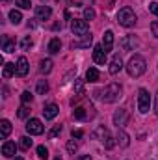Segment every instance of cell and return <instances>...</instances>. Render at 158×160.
Masks as SVG:
<instances>
[{"instance_id": "obj_16", "label": "cell", "mask_w": 158, "mask_h": 160, "mask_svg": "<svg viewBox=\"0 0 158 160\" xmlns=\"http://www.w3.org/2000/svg\"><path fill=\"white\" fill-rule=\"evenodd\" d=\"M116 143H119V147H128V143H130V136H128V134H126L123 128H117Z\"/></svg>"}, {"instance_id": "obj_34", "label": "cell", "mask_w": 158, "mask_h": 160, "mask_svg": "<svg viewBox=\"0 0 158 160\" xmlns=\"http://www.w3.org/2000/svg\"><path fill=\"white\" fill-rule=\"evenodd\" d=\"M67 151H69L71 155H75V153L78 151V143H77L75 140H69V142H67Z\"/></svg>"}, {"instance_id": "obj_8", "label": "cell", "mask_w": 158, "mask_h": 160, "mask_svg": "<svg viewBox=\"0 0 158 160\" xmlns=\"http://www.w3.org/2000/svg\"><path fill=\"white\" fill-rule=\"evenodd\" d=\"M126 123H128V112H126L125 108L116 110V114H114V125H116L117 128H123Z\"/></svg>"}, {"instance_id": "obj_15", "label": "cell", "mask_w": 158, "mask_h": 160, "mask_svg": "<svg viewBox=\"0 0 158 160\" xmlns=\"http://www.w3.org/2000/svg\"><path fill=\"white\" fill-rule=\"evenodd\" d=\"M112 47H114V32H112V30H106L104 36H102V48H104L106 52H110Z\"/></svg>"}, {"instance_id": "obj_21", "label": "cell", "mask_w": 158, "mask_h": 160, "mask_svg": "<svg viewBox=\"0 0 158 160\" xmlns=\"http://www.w3.org/2000/svg\"><path fill=\"white\" fill-rule=\"evenodd\" d=\"M99 78H101V73H99L95 67H89V69L86 71V80H87V82H99Z\"/></svg>"}, {"instance_id": "obj_6", "label": "cell", "mask_w": 158, "mask_h": 160, "mask_svg": "<svg viewBox=\"0 0 158 160\" xmlns=\"http://www.w3.org/2000/svg\"><path fill=\"white\" fill-rule=\"evenodd\" d=\"M93 136H95V138H99L106 149H112V147L116 145V142H114L112 134H110V132H108V128H104V127H99V128L93 132Z\"/></svg>"}, {"instance_id": "obj_3", "label": "cell", "mask_w": 158, "mask_h": 160, "mask_svg": "<svg viewBox=\"0 0 158 160\" xmlns=\"http://www.w3.org/2000/svg\"><path fill=\"white\" fill-rule=\"evenodd\" d=\"M117 22L121 26H125V28H132L136 24V13H134V9L128 8V6L121 8L117 11Z\"/></svg>"}, {"instance_id": "obj_11", "label": "cell", "mask_w": 158, "mask_h": 160, "mask_svg": "<svg viewBox=\"0 0 158 160\" xmlns=\"http://www.w3.org/2000/svg\"><path fill=\"white\" fill-rule=\"evenodd\" d=\"M58 114H60V108H58V104H54V102H50V104H45V108H43V116H45V119H54Z\"/></svg>"}, {"instance_id": "obj_36", "label": "cell", "mask_w": 158, "mask_h": 160, "mask_svg": "<svg viewBox=\"0 0 158 160\" xmlns=\"http://www.w3.org/2000/svg\"><path fill=\"white\" fill-rule=\"evenodd\" d=\"M60 132H62V125H56V127H54V128H52V130L48 132V136H50V138H56V136H58Z\"/></svg>"}, {"instance_id": "obj_27", "label": "cell", "mask_w": 158, "mask_h": 160, "mask_svg": "<svg viewBox=\"0 0 158 160\" xmlns=\"http://www.w3.org/2000/svg\"><path fill=\"white\" fill-rule=\"evenodd\" d=\"M36 89H37V93H39V95H45V93L48 91V82H47V80H39Z\"/></svg>"}, {"instance_id": "obj_33", "label": "cell", "mask_w": 158, "mask_h": 160, "mask_svg": "<svg viewBox=\"0 0 158 160\" xmlns=\"http://www.w3.org/2000/svg\"><path fill=\"white\" fill-rule=\"evenodd\" d=\"M19 145H21V147H22V149L26 151V149H30V147H32V140H30L28 136H22V138H21V143H19Z\"/></svg>"}, {"instance_id": "obj_28", "label": "cell", "mask_w": 158, "mask_h": 160, "mask_svg": "<svg viewBox=\"0 0 158 160\" xmlns=\"http://www.w3.org/2000/svg\"><path fill=\"white\" fill-rule=\"evenodd\" d=\"M32 99H34V95H32L30 91H22V93H21V102H22V104L32 102Z\"/></svg>"}, {"instance_id": "obj_38", "label": "cell", "mask_w": 158, "mask_h": 160, "mask_svg": "<svg viewBox=\"0 0 158 160\" xmlns=\"http://www.w3.org/2000/svg\"><path fill=\"white\" fill-rule=\"evenodd\" d=\"M149 11L158 17V2H151V4H149Z\"/></svg>"}, {"instance_id": "obj_22", "label": "cell", "mask_w": 158, "mask_h": 160, "mask_svg": "<svg viewBox=\"0 0 158 160\" xmlns=\"http://www.w3.org/2000/svg\"><path fill=\"white\" fill-rule=\"evenodd\" d=\"M60 48H62V41L58 39V38L50 39V43H48V52H50V54H58Z\"/></svg>"}, {"instance_id": "obj_13", "label": "cell", "mask_w": 158, "mask_h": 160, "mask_svg": "<svg viewBox=\"0 0 158 160\" xmlns=\"http://www.w3.org/2000/svg\"><path fill=\"white\" fill-rule=\"evenodd\" d=\"M15 153H17L15 142H4V145H2V155H4L6 158H11V157H15Z\"/></svg>"}, {"instance_id": "obj_23", "label": "cell", "mask_w": 158, "mask_h": 160, "mask_svg": "<svg viewBox=\"0 0 158 160\" xmlns=\"http://www.w3.org/2000/svg\"><path fill=\"white\" fill-rule=\"evenodd\" d=\"M13 75H15V63H4L2 77H4V78H11Z\"/></svg>"}, {"instance_id": "obj_9", "label": "cell", "mask_w": 158, "mask_h": 160, "mask_svg": "<svg viewBox=\"0 0 158 160\" xmlns=\"http://www.w3.org/2000/svg\"><path fill=\"white\" fill-rule=\"evenodd\" d=\"M93 60L97 65H104L106 63V50L102 48V45H95L93 47Z\"/></svg>"}, {"instance_id": "obj_18", "label": "cell", "mask_w": 158, "mask_h": 160, "mask_svg": "<svg viewBox=\"0 0 158 160\" xmlns=\"http://www.w3.org/2000/svg\"><path fill=\"white\" fill-rule=\"evenodd\" d=\"M73 118L77 121H84L87 119V118H93L91 114H87V108H84V106H77L75 110H73Z\"/></svg>"}, {"instance_id": "obj_43", "label": "cell", "mask_w": 158, "mask_h": 160, "mask_svg": "<svg viewBox=\"0 0 158 160\" xmlns=\"http://www.w3.org/2000/svg\"><path fill=\"white\" fill-rule=\"evenodd\" d=\"M80 160H93V158H91L89 155H86V157H80Z\"/></svg>"}, {"instance_id": "obj_20", "label": "cell", "mask_w": 158, "mask_h": 160, "mask_svg": "<svg viewBox=\"0 0 158 160\" xmlns=\"http://www.w3.org/2000/svg\"><path fill=\"white\" fill-rule=\"evenodd\" d=\"M2 50H4V52H13V50H15V43L11 41L9 36H4V38H2Z\"/></svg>"}, {"instance_id": "obj_12", "label": "cell", "mask_w": 158, "mask_h": 160, "mask_svg": "<svg viewBox=\"0 0 158 160\" xmlns=\"http://www.w3.org/2000/svg\"><path fill=\"white\" fill-rule=\"evenodd\" d=\"M50 15H52V9L48 6H37L36 8V19L37 21H47V19H50Z\"/></svg>"}, {"instance_id": "obj_17", "label": "cell", "mask_w": 158, "mask_h": 160, "mask_svg": "<svg viewBox=\"0 0 158 160\" xmlns=\"http://www.w3.org/2000/svg\"><path fill=\"white\" fill-rule=\"evenodd\" d=\"M121 47H123V50H134L138 47V39L134 36H126L121 39Z\"/></svg>"}, {"instance_id": "obj_35", "label": "cell", "mask_w": 158, "mask_h": 160, "mask_svg": "<svg viewBox=\"0 0 158 160\" xmlns=\"http://www.w3.org/2000/svg\"><path fill=\"white\" fill-rule=\"evenodd\" d=\"M75 91H77V95H84V80H77L75 82Z\"/></svg>"}, {"instance_id": "obj_39", "label": "cell", "mask_w": 158, "mask_h": 160, "mask_svg": "<svg viewBox=\"0 0 158 160\" xmlns=\"http://www.w3.org/2000/svg\"><path fill=\"white\" fill-rule=\"evenodd\" d=\"M151 32H153L155 38H158V21H155V22L151 24Z\"/></svg>"}, {"instance_id": "obj_4", "label": "cell", "mask_w": 158, "mask_h": 160, "mask_svg": "<svg viewBox=\"0 0 158 160\" xmlns=\"http://www.w3.org/2000/svg\"><path fill=\"white\" fill-rule=\"evenodd\" d=\"M151 93L145 89V88H141L140 91H138V110L141 112V114H147L149 110H151Z\"/></svg>"}, {"instance_id": "obj_26", "label": "cell", "mask_w": 158, "mask_h": 160, "mask_svg": "<svg viewBox=\"0 0 158 160\" xmlns=\"http://www.w3.org/2000/svg\"><path fill=\"white\" fill-rule=\"evenodd\" d=\"M89 45H91V34H89L84 41H73V43H71L73 48H82V47H89Z\"/></svg>"}, {"instance_id": "obj_44", "label": "cell", "mask_w": 158, "mask_h": 160, "mask_svg": "<svg viewBox=\"0 0 158 160\" xmlns=\"http://www.w3.org/2000/svg\"><path fill=\"white\" fill-rule=\"evenodd\" d=\"M15 160H22V158H21V157H17V158H15Z\"/></svg>"}, {"instance_id": "obj_1", "label": "cell", "mask_w": 158, "mask_h": 160, "mask_svg": "<svg viewBox=\"0 0 158 160\" xmlns=\"http://www.w3.org/2000/svg\"><path fill=\"white\" fill-rule=\"evenodd\" d=\"M95 95H97L102 102H116V101L121 99V95H123V88H121V84H117V82H112V84H108L106 88L95 91Z\"/></svg>"}, {"instance_id": "obj_30", "label": "cell", "mask_w": 158, "mask_h": 160, "mask_svg": "<svg viewBox=\"0 0 158 160\" xmlns=\"http://www.w3.org/2000/svg\"><path fill=\"white\" fill-rule=\"evenodd\" d=\"M37 157H39L41 160H47V158H48V149H47L45 145H39V147H37Z\"/></svg>"}, {"instance_id": "obj_45", "label": "cell", "mask_w": 158, "mask_h": 160, "mask_svg": "<svg viewBox=\"0 0 158 160\" xmlns=\"http://www.w3.org/2000/svg\"><path fill=\"white\" fill-rule=\"evenodd\" d=\"M54 160H62V158H60V157H58V158H54Z\"/></svg>"}, {"instance_id": "obj_2", "label": "cell", "mask_w": 158, "mask_h": 160, "mask_svg": "<svg viewBox=\"0 0 158 160\" xmlns=\"http://www.w3.org/2000/svg\"><path fill=\"white\" fill-rule=\"evenodd\" d=\"M145 69H147V63H145V60H143L141 56H138V54H134V56L128 60V63H126V73H128L130 77H134V78L141 77V75L145 73Z\"/></svg>"}, {"instance_id": "obj_19", "label": "cell", "mask_w": 158, "mask_h": 160, "mask_svg": "<svg viewBox=\"0 0 158 160\" xmlns=\"http://www.w3.org/2000/svg\"><path fill=\"white\" fill-rule=\"evenodd\" d=\"M9 132H11V123L7 119H2L0 121V138L6 140V138L9 136Z\"/></svg>"}, {"instance_id": "obj_42", "label": "cell", "mask_w": 158, "mask_h": 160, "mask_svg": "<svg viewBox=\"0 0 158 160\" xmlns=\"http://www.w3.org/2000/svg\"><path fill=\"white\" fill-rule=\"evenodd\" d=\"M52 28H54V30H62V24H60V22H56V24H54Z\"/></svg>"}, {"instance_id": "obj_24", "label": "cell", "mask_w": 158, "mask_h": 160, "mask_svg": "<svg viewBox=\"0 0 158 160\" xmlns=\"http://www.w3.org/2000/svg\"><path fill=\"white\" fill-rule=\"evenodd\" d=\"M39 71L43 75H48V73L52 71V60H43L39 63Z\"/></svg>"}, {"instance_id": "obj_40", "label": "cell", "mask_w": 158, "mask_h": 160, "mask_svg": "<svg viewBox=\"0 0 158 160\" xmlns=\"http://www.w3.org/2000/svg\"><path fill=\"white\" fill-rule=\"evenodd\" d=\"M82 136H84V132H82V130H73V138H82Z\"/></svg>"}, {"instance_id": "obj_5", "label": "cell", "mask_w": 158, "mask_h": 160, "mask_svg": "<svg viewBox=\"0 0 158 160\" xmlns=\"http://www.w3.org/2000/svg\"><path fill=\"white\" fill-rule=\"evenodd\" d=\"M71 30H73V34L77 38H87L89 36V26L82 19H73L71 21Z\"/></svg>"}, {"instance_id": "obj_37", "label": "cell", "mask_w": 158, "mask_h": 160, "mask_svg": "<svg viewBox=\"0 0 158 160\" xmlns=\"http://www.w3.org/2000/svg\"><path fill=\"white\" fill-rule=\"evenodd\" d=\"M15 4L19 8H22V9H28L30 8V0H15Z\"/></svg>"}, {"instance_id": "obj_14", "label": "cell", "mask_w": 158, "mask_h": 160, "mask_svg": "<svg viewBox=\"0 0 158 160\" xmlns=\"http://www.w3.org/2000/svg\"><path fill=\"white\" fill-rule=\"evenodd\" d=\"M121 69H123V60L119 54H114V58L110 62V75H117Z\"/></svg>"}, {"instance_id": "obj_29", "label": "cell", "mask_w": 158, "mask_h": 160, "mask_svg": "<svg viewBox=\"0 0 158 160\" xmlns=\"http://www.w3.org/2000/svg\"><path fill=\"white\" fill-rule=\"evenodd\" d=\"M28 114H30V108H28L26 104H22V106L19 108V112H17V116H19L21 119H26V118H28Z\"/></svg>"}, {"instance_id": "obj_32", "label": "cell", "mask_w": 158, "mask_h": 160, "mask_svg": "<svg viewBox=\"0 0 158 160\" xmlns=\"http://www.w3.org/2000/svg\"><path fill=\"white\" fill-rule=\"evenodd\" d=\"M84 19L86 21H93L95 19V9L93 8H86L84 9Z\"/></svg>"}, {"instance_id": "obj_10", "label": "cell", "mask_w": 158, "mask_h": 160, "mask_svg": "<svg viewBox=\"0 0 158 160\" xmlns=\"http://www.w3.org/2000/svg\"><path fill=\"white\" fill-rule=\"evenodd\" d=\"M15 75H17V77H26V75H28V60H26L24 56H21V58L17 60Z\"/></svg>"}, {"instance_id": "obj_25", "label": "cell", "mask_w": 158, "mask_h": 160, "mask_svg": "<svg viewBox=\"0 0 158 160\" xmlns=\"http://www.w3.org/2000/svg\"><path fill=\"white\" fill-rule=\"evenodd\" d=\"M9 21H11V24H19V22L22 21L21 11H19V9H11V11H9Z\"/></svg>"}, {"instance_id": "obj_31", "label": "cell", "mask_w": 158, "mask_h": 160, "mask_svg": "<svg viewBox=\"0 0 158 160\" xmlns=\"http://www.w3.org/2000/svg\"><path fill=\"white\" fill-rule=\"evenodd\" d=\"M32 45H34V41H32V38H30V36H26L24 39L21 41V48H22V50H28Z\"/></svg>"}, {"instance_id": "obj_7", "label": "cell", "mask_w": 158, "mask_h": 160, "mask_svg": "<svg viewBox=\"0 0 158 160\" xmlns=\"http://www.w3.org/2000/svg\"><path fill=\"white\" fill-rule=\"evenodd\" d=\"M43 123L39 119H36V118H32V119L26 121V130H28V134H32V136H37V134H43Z\"/></svg>"}, {"instance_id": "obj_41", "label": "cell", "mask_w": 158, "mask_h": 160, "mask_svg": "<svg viewBox=\"0 0 158 160\" xmlns=\"http://www.w3.org/2000/svg\"><path fill=\"white\" fill-rule=\"evenodd\" d=\"M155 112H156V116H158V91H156V99H155Z\"/></svg>"}]
</instances>
